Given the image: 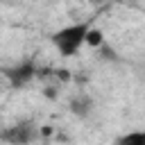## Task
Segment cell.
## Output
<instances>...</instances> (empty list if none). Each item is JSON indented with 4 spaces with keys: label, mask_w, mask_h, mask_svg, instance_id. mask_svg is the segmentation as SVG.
I'll list each match as a JSON object with an SVG mask.
<instances>
[{
    "label": "cell",
    "mask_w": 145,
    "mask_h": 145,
    "mask_svg": "<svg viewBox=\"0 0 145 145\" xmlns=\"http://www.w3.org/2000/svg\"><path fill=\"white\" fill-rule=\"evenodd\" d=\"M91 23H72V25H66L61 27L59 32L52 34V45L59 50L61 57H72L86 41V32H88Z\"/></svg>",
    "instance_id": "obj_1"
},
{
    "label": "cell",
    "mask_w": 145,
    "mask_h": 145,
    "mask_svg": "<svg viewBox=\"0 0 145 145\" xmlns=\"http://www.w3.org/2000/svg\"><path fill=\"white\" fill-rule=\"evenodd\" d=\"M88 48H100L102 43H104V32L100 29V27H88V32H86V41H84Z\"/></svg>",
    "instance_id": "obj_2"
},
{
    "label": "cell",
    "mask_w": 145,
    "mask_h": 145,
    "mask_svg": "<svg viewBox=\"0 0 145 145\" xmlns=\"http://www.w3.org/2000/svg\"><path fill=\"white\" fill-rule=\"evenodd\" d=\"M120 143H127V145H145V131H131V134H125L120 138Z\"/></svg>",
    "instance_id": "obj_3"
}]
</instances>
